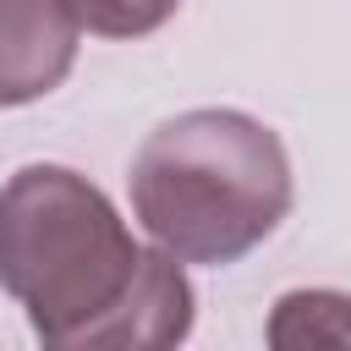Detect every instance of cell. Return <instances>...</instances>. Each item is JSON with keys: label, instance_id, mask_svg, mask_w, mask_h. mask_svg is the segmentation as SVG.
Instances as JSON below:
<instances>
[{"label": "cell", "instance_id": "5", "mask_svg": "<svg viewBox=\"0 0 351 351\" xmlns=\"http://www.w3.org/2000/svg\"><path fill=\"white\" fill-rule=\"evenodd\" d=\"M274 351H351V296L340 291H285L269 313Z\"/></svg>", "mask_w": 351, "mask_h": 351}, {"label": "cell", "instance_id": "6", "mask_svg": "<svg viewBox=\"0 0 351 351\" xmlns=\"http://www.w3.org/2000/svg\"><path fill=\"white\" fill-rule=\"evenodd\" d=\"M77 27L99 33V38H143L154 27H165L176 16L181 0H66Z\"/></svg>", "mask_w": 351, "mask_h": 351}, {"label": "cell", "instance_id": "4", "mask_svg": "<svg viewBox=\"0 0 351 351\" xmlns=\"http://www.w3.org/2000/svg\"><path fill=\"white\" fill-rule=\"evenodd\" d=\"M77 16L66 0H0V104H33L66 82Z\"/></svg>", "mask_w": 351, "mask_h": 351}, {"label": "cell", "instance_id": "2", "mask_svg": "<svg viewBox=\"0 0 351 351\" xmlns=\"http://www.w3.org/2000/svg\"><path fill=\"white\" fill-rule=\"evenodd\" d=\"M143 247L115 203L66 165H22L0 186V291L27 307L44 346L71 351L132 285Z\"/></svg>", "mask_w": 351, "mask_h": 351}, {"label": "cell", "instance_id": "1", "mask_svg": "<svg viewBox=\"0 0 351 351\" xmlns=\"http://www.w3.org/2000/svg\"><path fill=\"white\" fill-rule=\"evenodd\" d=\"M291 208L285 143L247 110L159 121L132 159V214L176 263H236Z\"/></svg>", "mask_w": 351, "mask_h": 351}, {"label": "cell", "instance_id": "3", "mask_svg": "<svg viewBox=\"0 0 351 351\" xmlns=\"http://www.w3.org/2000/svg\"><path fill=\"white\" fill-rule=\"evenodd\" d=\"M192 335V285L170 252H143L132 285L93 318L71 351H159Z\"/></svg>", "mask_w": 351, "mask_h": 351}]
</instances>
